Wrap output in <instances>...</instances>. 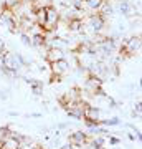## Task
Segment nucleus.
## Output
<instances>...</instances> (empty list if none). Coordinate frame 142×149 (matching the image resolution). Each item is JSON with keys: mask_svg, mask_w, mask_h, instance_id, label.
<instances>
[{"mask_svg": "<svg viewBox=\"0 0 142 149\" xmlns=\"http://www.w3.org/2000/svg\"><path fill=\"white\" fill-rule=\"evenodd\" d=\"M91 141L89 134L86 133V131H81V129H78V131H74V133H71L68 136V143L73 146V148H84V146H88Z\"/></svg>", "mask_w": 142, "mask_h": 149, "instance_id": "nucleus-4", "label": "nucleus"}, {"mask_svg": "<svg viewBox=\"0 0 142 149\" xmlns=\"http://www.w3.org/2000/svg\"><path fill=\"white\" fill-rule=\"evenodd\" d=\"M61 20V13L56 7L46 5L45 7V23H43V32H55V28L58 27Z\"/></svg>", "mask_w": 142, "mask_h": 149, "instance_id": "nucleus-1", "label": "nucleus"}, {"mask_svg": "<svg viewBox=\"0 0 142 149\" xmlns=\"http://www.w3.org/2000/svg\"><path fill=\"white\" fill-rule=\"evenodd\" d=\"M28 116H32V118H42L43 114H42V113H32V114H28Z\"/></svg>", "mask_w": 142, "mask_h": 149, "instance_id": "nucleus-21", "label": "nucleus"}, {"mask_svg": "<svg viewBox=\"0 0 142 149\" xmlns=\"http://www.w3.org/2000/svg\"><path fill=\"white\" fill-rule=\"evenodd\" d=\"M121 124V118H117V116H114V118H107V119H99V124L98 126H119Z\"/></svg>", "mask_w": 142, "mask_h": 149, "instance_id": "nucleus-13", "label": "nucleus"}, {"mask_svg": "<svg viewBox=\"0 0 142 149\" xmlns=\"http://www.w3.org/2000/svg\"><path fill=\"white\" fill-rule=\"evenodd\" d=\"M20 38H21V43L25 47H32V38H30L28 33H20Z\"/></svg>", "mask_w": 142, "mask_h": 149, "instance_id": "nucleus-17", "label": "nucleus"}, {"mask_svg": "<svg viewBox=\"0 0 142 149\" xmlns=\"http://www.w3.org/2000/svg\"><path fill=\"white\" fill-rule=\"evenodd\" d=\"M30 38H32V47L35 48L46 47V35H45V32L33 33V35H30Z\"/></svg>", "mask_w": 142, "mask_h": 149, "instance_id": "nucleus-10", "label": "nucleus"}, {"mask_svg": "<svg viewBox=\"0 0 142 149\" xmlns=\"http://www.w3.org/2000/svg\"><path fill=\"white\" fill-rule=\"evenodd\" d=\"M69 61L66 58L63 60H58V61H55V63L50 65V74H55V76H58V78H61L63 74H66L69 71Z\"/></svg>", "mask_w": 142, "mask_h": 149, "instance_id": "nucleus-7", "label": "nucleus"}, {"mask_svg": "<svg viewBox=\"0 0 142 149\" xmlns=\"http://www.w3.org/2000/svg\"><path fill=\"white\" fill-rule=\"evenodd\" d=\"M109 144L111 146H117V144H121V139L119 138H116V136H112V134H109Z\"/></svg>", "mask_w": 142, "mask_h": 149, "instance_id": "nucleus-18", "label": "nucleus"}, {"mask_svg": "<svg viewBox=\"0 0 142 149\" xmlns=\"http://www.w3.org/2000/svg\"><path fill=\"white\" fill-rule=\"evenodd\" d=\"M64 58V52L63 50H58V48H46V53H45V60L48 61V65L55 63L58 60Z\"/></svg>", "mask_w": 142, "mask_h": 149, "instance_id": "nucleus-9", "label": "nucleus"}, {"mask_svg": "<svg viewBox=\"0 0 142 149\" xmlns=\"http://www.w3.org/2000/svg\"><path fill=\"white\" fill-rule=\"evenodd\" d=\"M0 20L8 27V30H10L12 33H15L17 30H18V20H17V17H15L13 12L2 8V12H0Z\"/></svg>", "mask_w": 142, "mask_h": 149, "instance_id": "nucleus-6", "label": "nucleus"}, {"mask_svg": "<svg viewBox=\"0 0 142 149\" xmlns=\"http://www.w3.org/2000/svg\"><path fill=\"white\" fill-rule=\"evenodd\" d=\"M2 149H20V143L13 136H8V138L2 139Z\"/></svg>", "mask_w": 142, "mask_h": 149, "instance_id": "nucleus-12", "label": "nucleus"}, {"mask_svg": "<svg viewBox=\"0 0 142 149\" xmlns=\"http://www.w3.org/2000/svg\"><path fill=\"white\" fill-rule=\"evenodd\" d=\"M117 8H119V12H121V15L124 18H132V17L139 18L141 17V10H137L136 5L132 2H129V0H121L117 3Z\"/></svg>", "mask_w": 142, "mask_h": 149, "instance_id": "nucleus-5", "label": "nucleus"}, {"mask_svg": "<svg viewBox=\"0 0 142 149\" xmlns=\"http://www.w3.org/2000/svg\"><path fill=\"white\" fill-rule=\"evenodd\" d=\"M84 5L88 7L89 10L98 12L101 8V5H103V0H84Z\"/></svg>", "mask_w": 142, "mask_h": 149, "instance_id": "nucleus-14", "label": "nucleus"}, {"mask_svg": "<svg viewBox=\"0 0 142 149\" xmlns=\"http://www.w3.org/2000/svg\"><path fill=\"white\" fill-rule=\"evenodd\" d=\"M0 149H2V141H0Z\"/></svg>", "mask_w": 142, "mask_h": 149, "instance_id": "nucleus-22", "label": "nucleus"}, {"mask_svg": "<svg viewBox=\"0 0 142 149\" xmlns=\"http://www.w3.org/2000/svg\"><path fill=\"white\" fill-rule=\"evenodd\" d=\"M10 134H12V129L8 128V126H0V141L5 139V138H8Z\"/></svg>", "mask_w": 142, "mask_h": 149, "instance_id": "nucleus-16", "label": "nucleus"}, {"mask_svg": "<svg viewBox=\"0 0 142 149\" xmlns=\"http://www.w3.org/2000/svg\"><path fill=\"white\" fill-rule=\"evenodd\" d=\"M21 5H23V0H2V8L10 10V12H15Z\"/></svg>", "mask_w": 142, "mask_h": 149, "instance_id": "nucleus-11", "label": "nucleus"}, {"mask_svg": "<svg viewBox=\"0 0 142 149\" xmlns=\"http://www.w3.org/2000/svg\"><path fill=\"white\" fill-rule=\"evenodd\" d=\"M141 35H132V37L126 38L124 42H122L121 48H119V53H121V56H132V55H136L141 52Z\"/></svg>", "mask_w": 142, "mask_h": 149, "instance_id": "nucleus-2", "label": "nucleus"}, {"mask_svg": "<svg viewBox=\"0 0 142 149\" xmlns=\"http://www.w3.org/2000/svg\"><path fill=\"white\" fill-rule=\"evenodd\" d=\"M8 90H2L0 91V100H8Z\"/></svg>", "mask_w": 142, "mask_h": 149, "instance_id": "nucleus-20", "label": "nucleus"}, {"mask_svg": "<svg viewBox=\"0 0 142 149\" xmlns=\"http://www.w3.org/2000/svg\"><path fill=\"white\" fill-rule=\"evenodd\" d=\"M66 25H68V30L71 33H84V22L79 17H71Z\"/></svg>", "mask_w": 142, "mask_h": 149, "instance_id": "nucleus-8", "label": "nucleus"}, {"mask_svg": "<svg viewBox=\"0 0 142 149\" xmlns=\"http://www.w3.org/2000/svg\"><path fill=\"white\" fill-rule=\"evenodd\" d=\"M84 27L89 28V32L93 35H99L106 27V18L104 17H101L99 13H91L88 17V25H84Z\"/></svg>", "mask_w": 142, "mask_h": 149, "instance_id": "nucleus-3", "label": "nucleus"}, {"mask_svg": "<svg viewBox=\"0 0 142 149\" xmlns=\"http://www.w3.org/2000/svg\"><path fill=\"white\" fill-rule=\"evenodd\" d=\"M20 149H23V148H20Z\"/></svg>", "mask_w": 142, "mask_h": 149, "instance_id": "nucleus-23", "label": "nucleus"}, {"mask_svg": "<svg viewBox=\"0 0 142 149\" xmlns=\"http://www.w3.org/2000/svg\"><path fill=\"white\" fill-rule=\"evenodd\" d=\"M30 91H32L35 96H42L43 95V81H40L38 80L35 85H32L30 86Z\"/></svg>", "mask_w": 142, "mask_h": 149, "instance_id": "nucleus-15", "label": "nucleus"}, {"mask_svg": "<svg viewBox=\"0 0 142 149\" xmlns=\"http://www.w3.org/2000/svg\"><path fill=\"white\" fill-rule=\"evenodd\" d=\"M5 48H7L5 40H3V38H0V55H3V53H5Z\"/></svg>", "mask_w": 142, "mask_h": 149, "instance_id": "nucleus-19", "label": "nucleus"}]
</instances>
